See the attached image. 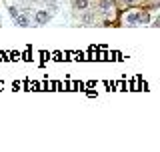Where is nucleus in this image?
I'll return each instance as SVG.
<instances>
[{
  "label": "nucleus",
  "instance_id": "f257e3e1",
  "mask_svg": "<svg viewBox=\"0 0 160 152\" xmlns=\"http://www.w3.org/2000/svg\"><path fill=\"white\" fill-rule=\"evenodd\" d=\"M52 14L48 12V10H36V14H34V22L38 24V26H44V24H48V20Z\"/></svg>",
  "mask_w": 160,
  "mask_h": 152
},
{
  "label": "nucleus",
  "instance_id": "f03ea898",
  "mask_svg": "<svg viewBox=\"0 0 160 152\" xmlns=\"http://www.w3.org/2000/svg\"><path fill=\"white\" fill-rule=\"evenodd\" d=\"M72 6H74V10H78V12H86L88 10V0H72Z\"/></svg>",
  "mask_w": 160,
  "mask_h": 152
},
{
  "label": "nucleus",
  "instance_id": "7ed1b4c3",
  "mask_svg": "<svg viewBox=\"0 0 160 152\" xmlns=\"http://www.w3.org/2000/svg\"><path fill=\"white\" fill-rule=\"evenodd\" d=\"M14 24H16V26H30L28 14H18V16L14 18Z\"/></svg>",
  "mask_w": 160,
  "mask_h": 152
},
{
  "label": "nucleus",
  "instance_id": "20e7f679",
  "mask_svg": "<svg viewBox=\"0 0 160 152\" xmlns=\"http://www.w3.org/2000/svg\"><path fill=\"white\" fill-rule=\"evenodd\" d=\"M126 24H130V26H138V12L126 14Z\"/></svg>",
  "mask_w": 160,
  "mask_h": 152
},
{
  "label": "nucleus",
  "instance_id": "39448f33",
  "mask_svg": "<svg viewBox=\"0 0 160 152\" xmlns=\"http://www.w3.org/2000/svg\"><path fill=\"white\" fill-rule=\"evenodd\" d=\"M100 8H102L104 12H110V10L114 8V0H100Z\"/></svg>",
  "mask_w": 160,
  "mask_h": 152
},
{
  "label": "nucleus",
  "instance_id": "423d86ee",
  "mask_svg": "<svg viewBox=\"0 0 160 152\" xmlns=\"http://www.w3.org/2000/svg\"><path fill=\"white\" fill-rule=\"evenodd\" d=\"M150 16H148V12H138V24H144V22H148Z\"/></svg>",
  "mask_w": 160,
  "mask_h": 152
},
{
  "label": "nucleus",
  "instance_id": "0eeeda50",
  "mask_svg": "<svg viewBox=\"0 0 160 152\" xmlns=\"http://www.w3.org/2000/svg\"><path fill=\"white\" fill-rule=\"evenodd\" d=\"M48 10H50V14L58 12V4H56V2H52V0H50V2H48Z\"/></svg>",
  "mask_w": 160,
  "mask_h": 152
},
{
  "label": "nucleus",
  "instance_id": "6e6552de",
  "mask_svg": "<svg viewBox=\"0 0 160 152\" xmlns=\"http://www.w3.org/2000/svg\"><path fill=\"white\" fill-rule=\"evenodd\" d=\"M8 10H10V16H12V20H14V18H16V16H18V14H20V10H18L16 6H10Z\"/></svg>",
  "mask_w": 160,
  "mask_h": 152
},
{
  "label": "nucleus",
  "instance_id": "1a4fd4ad",
  "mask_svg": "<svg viewBox=\"0 0 160 152\" xmlns=\"http://www.w3.org/2000/svg\"><path fill=\"white\" fill-rule=\"evenodd\" d=\"M124 2H126V4H134V2H136V0H124Z\"/></svg>",
  "mask_w": 160,
  "mask_h": 152
}]
</instances>
